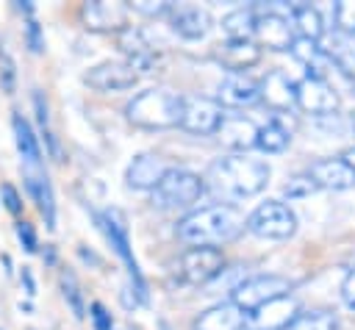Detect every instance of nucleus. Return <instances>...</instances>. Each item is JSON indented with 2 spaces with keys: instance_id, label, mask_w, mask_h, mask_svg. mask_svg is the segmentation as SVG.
Segmentation results:
<instances>
[{
  "instance_id": "nucleus-40",
  "label": "nucleus",
  "mask_w": 355,
  "mask_h": 330,
  "mask_svg": "<svg viewBox=\"0 0 355 330\" xmlns=\"http://www.w3.org/2000/svg\"><path fill=\"white\" fill-rule=\"evenodd\" d=\"M341 299L355 311V269H349L344 283H341Z\"/></svg>"
},
{
  "instance_id": "nucleus-47",
  "label": "nucleus",
  "mask_w": 355,
  "mask_h": 330,
  "mask_svg": "<svg viewBox=\"0 0 355 330\" xmlns=\"http://www.w3.org/2000/svg\"><path fill=\"white\" fill-rule=\"evenodd\" d=\"M19 311H25V313H31V311H33V305H31V302H22V299H19Z\"/></svg>"
},
{
  "instance_id": "nucleus-17",
  "label": "nucleus",
  "mask_w": 355,
  "mask_h": 330,
  "mask_svg": "<svg viewBox=\"0 0 355 330\" xmlns=\"http://www.w3.org/2000/svg\"><path fill=\"white\" fill-rule=\"evenodd\" d=\"M22 180H25V189H28L31 200L36 202V208L44 219V227L55 230V194H53V186H50L47 172L42 169V164H25L22 166Z\"/></svg>"
},
{
  "instance_id": "nucleus-38",
  "label": "nucleus",
  "mask_w": 355,
  "mask_h": 330,
  "mask_svg": "<svg viewBox=\"0 0 355 330\" xmlns=\"http://www.w3.org/2000/svg\"><path fill=\"white\" fill-rule=\"evenodd\" d=\"M172 8V3H150V0H139V3H128V11L144 14V17H166Z\"/></svg>"
},
{
  "instance_id": "nucleus-48",
  "label": "nucleus",
  "mask_w": 355,
  "mask_h": 330,
  "mask_svg": "<svg viewBox=\"0 0 355 330\" xmlns=\"http://www.w3.org/2000/svg\"><path fill=\"white\" fill-rule=\"evenodd\" d=\"M352 128H355V111H352Z\"/></svg>"
},
{
  "instance_id": "nucleus-8",
  "label": "nucleus",
  "mask_w": 355,
  "mask_h": 330,
  "mask_svg": "<svg viewBox=\"0 0 355 330\" xmlns=\"http://www.w3.org/2000/svg\"><path fill=\"white\" fill-rule=\"evenodd\" d=\"M172 169H175V164L164 153L144 150V153L133 155V161L128 164L125 183H128V189H136V191H153Z\"/></svg>"
},
{
  "instance_id": "nucleus-27",
  "label": "nucleus",
  "mask_w": 355,
  "mask_h": 330,
  "mask_svg": "<svg viewBox=\"0 0 355 330\" xmlns=\"http://www.w3.org/2000/svg\"><path fill=\"white\" fill-rule=\"evenodd\" d=\"M288 141H291V130L283 125V116L277 114V116H272L266 125H261L258 128V141H255V147L261 150V153H283L286 147H288Z\"/></svg>"
},
{
  "instance_id": "nucleus-7",
  "label": "nucleus",
  "mask_w": 355,
  "mask_h": 330,
  "mask_svg": "<svg viewBox=\"0 0 355 330\" xmlns=\"http://www.w3.org/2000/svg\"><path fill=\"white\" fill-rule=\"evenodd\" d=\"M247 230L258 238L286 241L297 233V214L283 200H266L247 216Z\"/></svg>"
},
{
  "instance_id": "nucleus-35",
  "label": "nucleus",
  "mask_w": 355,
  "mask_h": 330,
  "mask_svg": "<svg viewBox=\"0 0 355 330\" xmlns=\"http://www.w3.org/2000/svg\"><path fill=\"white\" fill-rule=\"evenodd\" d=\"M0 202H3V208L14 216V219H22V208H25V202H22V194L17 191V186L14 183H0Z\"/></svg>"
},
{
  "instance_id": "nucleus-15",
  "label": "nucleus",
  "mask_w": 355,
  "mask_h": 330,
  "mask_svg": "<svg viewBox=\"0 0 355 330\" xmlns=\"http://www.w3.org/2000/svg\"><path fill=\"white\" fill-rule=\"evenodd\" d=\"M338 89H333L327 80H319V78H302L297 83V105L305 111V114H316V116H324V114H336L338 108Z\"/></svg>"
},
{
  "instance_id": "nucleus-28",
  "label": "nucleus",
  "mask_w": 355,
  "mask_h": 330,
  "mask_svg": "<svg viewBox=\"0 0 355 330\" xmlns=\"http://www.w3.org/2000/svg\"><path fill=\"white\" fill-rule=\"evenodd\" d=\"M255 6H244V8H233L222 17V31L227 39H252L255 33Z\"/></svg>"
},
{
  "instance_id": "nucleus-19",
  "label": "nucleus",
  "mask_w": 355,
  "mask_h": 330,
  "mask_svg": "<svg viewBox=\"0 0 355 330\" xmlns=\"http://www.w3.org/2000/svg\"><path fill=\"white\" fill-rule=\"evenodd\" d=\"M116 47H119V53L125 55V61L136 69V72H150L153 67H155V61H158V53H155V47L144 39V33L139 31V28H125L122 33H116Z\"/></svg>"
},
{
  "instance_id": "nucleus-24",
  "label": "nucleus",
  "mask_w": 355,
  "mask_h": 330,
  "mask_svg": "<svg viewBox=\"0 0 355 330\" xmlns=\"http://www.w3.org/2000/svg\"><path fill=\"white\" fill-rule=\"evenodd\" d=\"M194 330H247V313L227 299L205 308L194 319Z\"/></svg>"
},
{
  "instance_id": "nucleus-32",
  "label": "nucleus",
  "mask_w": 355,
  "mask_h": 330,
  "mask_svg": "<svg viewBox=\"0 0 355 330\" xmlns=\"http://www.w3.org/2000/svg\"><path fill=\"white\" fill-rule=\"evenodd\" d=\"M0 89L6 94H14V89H17V64L3 39H0Z\"/></svg>"
},
{
  "instance_id": "nucleus-2",
  "label": "nucleus",
  "mask_w": 355,
  "mask_h": 330,
  "mask_svg": "<svg viewBox=\"0 0 355 330\" xmlns=\"http://www.w3.org/2000/svg\"><path fill=\"white\" fill-rule=\"evenodd\" d=\"M269 177H272V166L263 158H252L244 153L222 155L208 166L211 186L230 197H255L266 189Z\"/></svg>"
},
{
  "instance_id": "nucleus-25",
  "label": "nucleus",
  "mask_w": 355,
  "mask_h": 330,
  "mask_svg": "<svg viewBox=\"0 0 355 330\" xmlns=\"http://www.w3.org/2000/svg\"><path fill=\"white\" fill-rule=\"evenodd\" d=\"M11 130H14V144L22 155L25 164H42V141L33 133L31 122L22 116V111H11Z\"/></svg>"
},
{
  "instance_id": "nucleus-9",
  "label": "nucleus",
  "mask_w": 355,
  "mask_h": 330,
  "mask_svg": "<svg viewBox=\"0 0 355 330\" xmlns=\"http://www.w3.org/2000/svg\"><path fill=\"white\" fill-rule=\"evenodd\" d=\"M222 269H225V255L222 250H214V247H189L178 263V275L189 286L211 283Z\"/></svg>"
},
{
  "instance_id": "nucleus-14",
  "label": "nucleus",
  "mask_w": 355,
  "mask_h": 330,
  "mask_svg": "<svg viewBox=\"0 0 355 330\" xmlns=\"http://www.w3.org/2000/svg\"><path fill=\"white\" fill-rule=\"evenodd\" d=\"M139 80V72L128 64V61H100L94 64L86 75L83 83L97 89V92H122V89H133Z\"/></svg>"
},
{
  "instance_id": "nucleus-44",
  "label": "nucleus",
  "mask_w": 355,
  "mask_h": 330,
  "mask_svg": "<svg viewBox=\"0 0 355 330\" xmlns=\"http://www.w3.org/2000/svg\"><path fill=\"white\" fill-rule=\"evenodd\" d=\"M42 261H44L47 266L55 263V247H53V244H44V250H42Z\"/></svg>"
},
{
  "instance_id": "nucleus-16",
  "label": "nucleus",
  "mask_w": 355,
  "mask_h": 330,
  "mask_svg": "<svg viewBox=\"0 0 355 330\" xmlns=\"http://www.w3.org/2000/svg\"><path fill=\"white\" fill-rule=\"evenodd\" d=\"M297 39L288 17L277 14V11H263L255 17V33L252 42L258 47H269V50H291V42Z\"/></svg>"
},
{
  "instance_id": "nucleus-5",
  "label": "nucleus",
  "mask_w": 355,
  "mask_h": 330,
  "mask_svg": "<svg viewBox=\"0 0 355 330\" xmlns=\"http://www.w3.org/2000/svg\"><path fill=\"white\" fill-rule=\"evenodd\" d=\"M205 177L191 172V169H183V166H175L155 189H153V205L155 208H164V211H175V208H189L194 202L202 200L205 194Z\"/></svg>"
},
{
  "instance_id": "nucleus-39",
  "label": "nucleus",
  "mask_w": 355,
  "mask_h": 330,
  "mask_svg": "<svg viewBox=\"0 0 355 330\" xmlns=\"http://www.w3.org/2000/svg\"><path fill=\"white\" fill-rule=\"evenodd\" d=\"M89 319L94 324V330H114V319L108 313V308L103 302H92L89 305Z\"/></svg>"
},
{
  "instance_id": "nucleus-10",
  "label": "nucleus",
  "mask_w": 355,
  "mask_h": 330,
  "mask_svg": "<svg viewBox=\"0 0 355 330\" xmlns=\"http://www.w3.org/2000/svg\"><path fill=\"white\" fill-rule=\"evenodd\" d=\"M225 114L227 111L214 97H183V114H180L178 128H183L194 136H211L219 130Z\"/></svg>"
},
{
  "instance_id": "nucleus-3",
  "label": "nucleus",
  "mask_w": 355,
  "mask_h": 330,
  "mask_svg": "<svg viewBox=\"0 0 355 330\" xmlns=\"http://www.w3.org/2000/svg\"><path fill=\"white\" fill-rule=\"evenodd\" d=\"M128 122L144 130H166V128H178L180 125V114H183V94L153 86L139 92L128 105H125Z\"/></svg>"
},
{
  "instance_id": "nucleus-12",
  "label": "nucleus",
  "mask_w": 355,
  "mask_h": 330,
  "mask_svg": "<svg viewBox=\"0 0 355 330\" xmlns=\"http://www.w3.org/2000/svg\"><path fill=\"white\" fill-rule=\"evenodd\" d=\"M300 302L288 294L280 299H272L252 313H247V330H291V324L300 316Z\"/></svg>"
},
{
  "instance_id": "nucleus-31",
  "label": "nucleus",
  "mask_w": 355,
  "mask_h": 330,
  "mask_svg": "<svg viewBox=\"0 0 355 330\" xmlns=\"http://www.w3.org/2000/svg\"><path fill=\"white\" fill-rule=\"evenodd\" d=\"M58 283H61V294H64L67 305L72 308V313H75L78 319H83V316H86V302H83V294H80V286H78L75 275H72L69 269H61Z\"/></svg>"
},
{
  "instance_id": "nucleus-37",
  "label": "nucleus",
  "mask_w": 355,
  "mask_h": 330,
  "mask_svg": "<svg viewBox=\"0 0 355 330\" xmlns=\"http://www.w3.org/2000/svg\"><path fill=\"white\" fill-rule=\"evenodd\" d=\"M14 230H17V238H19L25 252H39V236H36V227L28 219H17Z\"/></svg>"
},
{
  "instance_id": "nucleus-42",
  "label": "nucleus",
  "mask_w": 355,
  "mask_h": 330,
  "mask_svg": "<svg viewBox=\"0 0 355 330\" xmlns=\"http://www.w3.org/2000/svg\"><path fill=\"white\" fill-rule=\"evenodd\" d=\"M11 8H14L17 14H22L25 19H31V17H36V6H33L31 0H17V3L11 6Z\"/></svg>"
},
{
  "instance_id": "nucleus-41",
  "label": "nucleus",
  "mask_w": 355,
  "mask_h": 330,
  "mask_svg": "<svg viewBox=\"0 0 355 330\" xmlns=\"http://www.w3.org/2000/svg\"><path fill=\"white\" fill-rule=\"evenodd\" d=\"M19 283L25 286V294H28V297H33V294H36V280H33L31 266H22V269H19Z\"/></svg>"
},
{
  "instance_id": "nucleus-29",
  "label": "nucleus",
  "mask_w": 355,
  "mask_h": 330,
  "mask_svg": "<svg viewBox=\"0 0 355 330\" xmlns=\"http://www.w3.org/2000/svg\"><path fill=\"white\" fill-rule=\"evenodd\" d=\"M33 111H36V122H39V130H42V139H44L47 153H50L55 161H61V147H58L55 133L50 130V111H47V100H44L42 92H33Z\"/></svg>"
},
{
  "instance_id": "nucleus-36",
  "label": "nucleus",
  "mask_w": 355,
  "mask_h": 330,
  "mask_svg": "<svg viewBox=\"0 0 355 330\" xmlns=\"http://www.w3.org/2000/svg\"><path fill=\"white\" fill-rule=\"evenodd\" d=\"M25 28H22V36H25V47L31 50V53H44V31H42V25H39V19L36 17H31V19H25L22 22Z\"/></svg>"
},
{
  "instance_id": "nucleus-1",
  "label": "nucleus",
  "mask_w": 355,
  "mask_h": 330,
  "mask_svg": "<svg viewBox=\"0 0 355 330\" xmlns=\"http://www.w3.org/2000/svg\"><path fill=\"white\" fill-rule=\"evenodd\" d=\"M244 230H247V216L241 208H236L230 202H214V205L197 208L175 225V236L180 244L214 247V250L236 241Z\"/></svg>"
},
{
  "instance_id": "nucleus-23",
  "label": "nucleus",
  "mask_w": 355,
  "mask_h": 330,
  "mask_svg": "<svg viewBox=\"0 0 355 330\" xmlns=\"http://www.w3.org/2000/svg\"><path fill=\"white\" fill-rule=\"evenodd\" d=\"M308 177L316 183V189H352L355 186V172L341 161V158H319L308 166Z\"/></svg>"
},
{
  "instance_id": "nucleus-26",
  "label": "nucleus",
  "mask_w": 355,
  "mask_h": 330,
  "mask_svg": "<svg viewBox=\"0 0 355 330\" xmlns=\"http://www.w3.org/2000/svg\"><path fill=\"white\" fill-rule=\"evenodd\" d=\"M288 17H291L294 33L302 36V39L319 42V36L324 33V19H322L319 8L311 6V3H297V6H291V8H288Z\"/></svg>"
},
{
  "instance_id": "nucleus-30",
  "label": "nucleus",
  "mask_w": 355,
  "mask_h": 330,
  "mask_svg": "<svg viewBox=\"0 0 355 330\" xmlns=\"http://www.w3.org/2000/svg\"><path fill=\"white\" fill-rule=\"evenodd\" d=\"M291 330H338V319L330 311H302Z\"/></svg>"
},
{
  "instance_id": "nucleus-34",
  "label": "nucleus",
  "mask_w": 355,
  "mask_h": 330,
  "mask_svg": "<svg viewBox=\"0 0 355 330\" xmlns=\"http://www.w3.org/2000/svg\"><path fill=\"white\" fill-rule=\"evenodd\" d=\"M313 191H319V189H316V183L308 177V172H305V175H294V177H288V183L283 186V194H286L288 200L311 197Z\"/></svg>"
},
{
  "instance_id": "nucleus-49",
  "label": "nucleus",
  "mask_w": 355,
  "mask_h": 330,
  "mask_svg": "<svg viewBox=\"0 0 355 330\" xmlns=\"http://www.w3.org/2000/svg\"><path fill=\"white\" fill-rule=\"evenodd\" d=\"M161 330H169V327H166V324H161Z\"/></svg>"
},
{
  "instance_id": "nucleus-21",
  "label": "nucleus",
  "mask_w": 355,
  "mask_h": 330,
  "mask_svg": "<svg viewBox=\"0 0 355 330\" xmlns=\"http://www.w3.org/2000/svg\"><path fill=\"white\" fill-rule=\"evenodd\" d=\"M261 100L272 108V111H277L280 116L283 114H291V108L297 105V83H291L283 72H277V69H272V72H266L261 80Z\"/></svg>"
},
{
  "instance_id": "nucleus-45",
  "label": "nucleus",
  "mask_w": 355,
  "mask_h": 330,
  "mask_svg": "<svg viewBox=\"0 0 355 330\" xmlns=\"http://www.w3.org/2000/svg\"><path fill=\"white\" fill-rule=\"evenodd\" d=\"M338 158H341V161H344V164H347V166L355 172V147H347V150H344Z\"/></svg>"
},
{
  "instance_id": "nucleus-11",
  "label": "nucleus",
  "mask_w": 355,
  "mask_h": 330,
  "mask_svg": "<svg viewBox=\"0 0 355 330\" xmlns=\"http://www.w3.org/2000/svg\"><path fill=\"white\" fill-rule=\"evenodd\" d=\"M128 6L125 3H108V0H86L80 6V22L86 31L94 33H122L125 28H130L128 19Z\"/></svg>"
},
{
  "instance_id": "nucleus-4",
  "label": "nucleus",
  "mask_w": 355,
  "mask_h": 330,
  "mask_svg": "<svg viewBox=\"0 0 355 330\" xmlns=\"http://www.w3.org/2000/svg\"><path fill=\"white\" fill-rule=\"evenodd\" d=\"M97 225L103 230V236L108 238V244L114 247V252L119 255V261L125 263L128 269V280H130V294L136 302L147 305L150 302V291H147V280L139 269V261L133 255V247H130V238H128V222H125V214L116 211V208H108L103 216H97Z\"/></svg>"
},
{
  "instance_id": "nucleus-13",
  "label": "nucleus",
  "mask_w": 355,
  "mask_h": 330,
  "mask_svg": "<svg viewBox=\"0 0 355 330\" xmlns=\"http://www.w3.org/2000/svg\"><path fill=\"white\" fill-rule=\"evenodd\" d=\"M169 25L172 31L186 39V42H197V39H205L208 31L214 28V17L208 8L202 6H191V3H172L169 8Z\"/></svg>"
},
{
  "instance_id": "nucleus-22",
  "label": "nucleus",
  "mask_w": 355,
  "mask_h": 330,
  "mask_svg": "<svg viewBox=\"0 0 355 330\" xmlns=\"http://www.w3.org/2000/svg\"><path fill=\"white\" fill-rule=\"evenodd\" d=\"M216 139L225 147H230L236 153H244V150H252L255 147V141H258V125L250 116H244V114H225V119H222V125L216 130Z\"/></svg>"
},
{
  "instance_id": "nucleus-18",
  "label": "nucleus",
  "mask_w": 355,
  "mask_h": 330,
  "mask_svg": "<svg viewBox=\"0 0 355 330\" xmlns=\"http://www.w3.org/2000/svg\"><path fill=\"white\" fill-rule=\"evenodd\" d=\"M261 55H263V50L252 39H225L214 50V58L233 75H244L247 69H252L261 61Z\"/></svg>"
},
{
  "instance_id": "nucleus-43",
  "label": "nucleus",
  "mask_w": 355,
  "mask_h": 330,
  "mask_svg": "<svg viewBox=\"0 0 355 330\" xmlns=\"http://www.w3.org/2000/svg\"><path fill=\"white\" fill-rule=\"evenodd\" d=\"M78 252H80V258H83V261H92L94 266H103V258H100V255H94L92 250H86V247H78Z\"/></svg>"
},
{
  "instance_id": "nucleus-6",
  "label": "nucleus",
  "mask_w": 355,
  "mask_h": 330,
  "mask_svg": "<svg viewBox=\"0 0 355 330\" xmlns=\"http://www.w3.org/2000/svg\"><path fill=\"white\" fill-rule=\"evenodd\" d=\"M291 288H294V283L283 275H255V277H244L241 283L233 286L230 302L236 308H241L244 313H252L255 308H261L272 299L288 297Z\"/></svg>"
},
{
  "instance_id": "nucleus-20",
  "label": "nucleus",
  "mask_w": 355,
  "mask_h": 330,
  "mask_svg": "<svg viewBox=\"0 0 355 330\" xmlns=\"http://www.w3.org/2000/svg\"><path fill=\"white\" fill-rule=\"evenodd\" d=\"M261 100V83L252 78V75H227L222 83H219V94H216V103L222 108H247L252 103Z\"/></svg>"
},
{
  "instance_id": "nucleus-33",
  "label": "nucleus",
  "mask_w": 355,
  "mask_h": 330,
  "mask_svg": "<svg viewBox=\"0 0 355 330\" xmlns=\"http://www.w3.org/2000/svg\"><path fill=\"white\" fill-rule=\"evenodd\" d=\"M333 22H336L338 33L355 36V3H352V0L336 3V6H333Z\"/></svg>"
},
{
  "instance_id": "nucleus-46",
  "label": "nucleus",
  "mask_w": 355,
  "mask_h": 330,
  "mask_svg": "<svg viewBox=\"0 0 355 330\" xmlns=\"http://www.w3.org/2000/svg\"><path fill=\"white\" fill-rule=\"evenodd\" d=\"M0 261H3V266H6V275H11V272H14V269H11V255H8V252H3V255H0Z\"/></svg>"
}]
</instances>
